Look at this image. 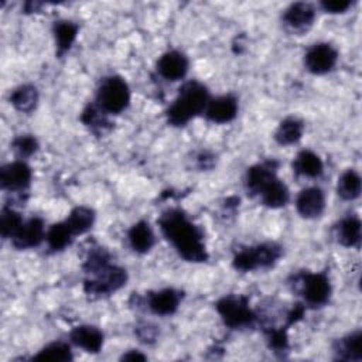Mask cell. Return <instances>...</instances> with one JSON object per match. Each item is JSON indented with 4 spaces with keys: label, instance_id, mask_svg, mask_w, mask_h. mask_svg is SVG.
Returning <instances> with one entry per match:
<instances>
[{
    "label": "cell",
    "instance_id": "7402d4cb",
    "mask_svg": "<svg viewBox=\"0 0 362 362\" xmlns=\"http://www.w3.org/2000/svg\"><path fill=\"white\" fill-rule=\"evenodd\" d=\"M337 240L346 247L358 246L361 242V221L358 216H346L335 228Z\"/></svg>",
    "mask_w": 362,
    "mask_h": 362
},
{
    "label": "cell",
    "instance_id": "2e32d148",
    "mask_svg": "<svg viewBox=\"0 0 362 362\" xmlns=\"http://www.w3.org/2000/svg\"><path fill=\"white\" fill-rule=\"evenodd\" d=\"M182 298V293L175 288H163L158 291L148 293L147 307L151 313L157 315H171L174 314Z\"/></svg>",
    "mask_w": 362,
    "mask_h": 362
},
{
    "label": "cell",
    "instance_id": "44dd1931",
    "mask_svg": "<svg viewBox=\"0 0 362 362\" xmlns=\"http://www.w3.org/2000/svg\"><path fill=\"white\" fill-rule=\"evenodd\" d=\"M129 243L136 253H147L154 245V233L148 222L139 221L129 229Z\"/></svg>",
    "mask_w": 362,
    "mask_h": 362
},
{
    "label": "cell",
    "instance_id": "3957f363",
    "mask_svg": "<svg viewBox=\"0 0 362 362\" xmlns=\"http://www.w3.org/2000/svg\"><path fill=\"white\" fill-rule=\"evenodd\" d=\"M283 255L280 245L266 242L256 246L245 247L233 256V267L239 272H252L256 269L272 267Z\"/></svg>",
    "mask_w": 362,
    "mask_h": 362
},
{
    "label": "cell",
    "instance_id": "5bb4252c",
    "mask_svg": "<svg viewBox=\"0 0 362 362\" xmlns=\"http://www.w3.org/2000/svg\"><path fill=\"white\" fill-rule=\"evenodd\" d=\"M277 167L279 161L276 160H266L262 163H257L247 168L246 171V189L250 192V195H255L274 177H277Z\"/></svg>",
    "mask_w": 362,
    "mask_h": 362
},
{
    "label": "cell",
    "instance_id": "484cf974",
    "mask_svg": "<svg viewBox=\"0 0 362 362\" xmlns=\"http://www.w3.org/2000/svg\"><path fill=\"white\" fill-rule=\"evenodd\" d=\"M78 34V25L68 20H61L54 24V37L57 44V55L62 57L69 51Z\"/></svg>",
    "mask_w": 362,
    "mask_h": 362
},
{
    "label": "cell",
    "instance_id": "8fae6325",
    "mask_svg": "<svg viewBox=\"0 0 362 362\" xmlns=\"http://www.w3.org/2000/svg\"><path fill=\"white\" fill-rule=\"evenodd\" d=\"M188 65V58L182 52L173 49L164 52L160 57L157 61V72L161 78L174 82L182 79L187 75Z\"/></svg>",
    "mask_w": 362,
    "mask_h": 362
},
{
    "label": "cell",
    "instance_id": "4dcf8cb0",
    "mask_svg": "<svg viewBox=\"0 0 362 362\" xmlns=\"http://www.w3.org/2000/svg\"><path fill=\"white\" fill-rule=\"evenodd\" d=\"M24 223L21 215L10 206H4L0 215V230L4 239H11Z\"/></svg>",
    "mask_w": 362,
    "mask_h": 362
},
{
    "label": "cell",
    "instance_id": "f546056e",
    "mask_svg": "<svg viewBox=\"0 0 362 362\" xmlns=\"http://www.w3.org/2000/svg\"><path fill=\"white\" fill-rule=\"evenodd\" d=\"M72 239H74V233L71 232L65 221L51 225L45 233V240L48 243V247L54 252L62 250L66 246H69Z\"/></svg>",
    "mask_w": 362,
    "mask_h": 362
},
{
    "label": "cell",
    "instance_id": "cb8c5ba5",
    "mask_svg": "<svg viewBox=\"0 0 362 362\" xmlns=\"http://www.w3.org/2000/svg\"><path fill=\"white\" fill-rule=\"evenodd\" d=\"M93 222H95V211L89 206H82V205L75 206L65 219V223L68 225L74 236L88 232L92 228Z\"/></svg>",
    "mask_w": 362,
    "mask_h": 362
},
{
    "label": "cell",
    "instance_id": "d6986e66",
    "mask_svg": "<svg viewBox=\"0 0 362 362\" xmlns=\"http://www.w3.org/2000/svg\"><path fill=\"white\" fill-rule=\"evenodd\" d=\"M334 352L339 361L359 362L362 359V332L358 329L337 339Z\"/></svg>",
    "mask_w": 362,
    "mask_h": 362
},
{
    "label": "cell",
    "instance_id": "9a60e30c",
    "mask_svg": "<svg viewBox=\"0 0 362 362\" xmlns=\"http://www.w3.org/2000/svg\"><path fill=\"white\" fill-rule=\"evenodd\" d=\"M205 116L214 123H229L238 115V99L233 95H222L209 99Z\"/></svg>",
    "mask_w": 362,
    "mask_h": 362
},
{
    "label": "cell",
    "instance_id": "e0dca14e",
    "mask_svg": "<svg viewBox=\"0 0 362 362\" xmlns=\"http://www.w3.org/2000/svg\"><path fill=\"white\" fill-rule=\"evenodd\" d=\"M69 339L89 354H98L103 346V332L93 325H78L69 332Z\"/></svg>",
    "mask_w": 362,
    "mask_h": 362
},
{
    "label": "cell",
    "instance_id": "e575fe53",
    "mask_svg": "<svg viewBox=\"0 0 362 362\" xmlns=\"http://www.w3.org/2000/svg\"><path fill=\"white\" fill-rule=\"evenodd\" d=\"M136 335L139 337V339L144 344H151L156 341L157 338V328L148 322L141 324L136 328Z\"/></svg>",
    "mask_w": 362,
    "mask_h": 362
},
{
    "label": "cell",
    "instance_id": "30bf717a",
    "mask_svg": "<svg viewBox=\"0 0 362 362\" xmlns=\"http://www.w3.org/2000/svg\"><path fill=\"white\" fill-rule=\"evenodd\" d=\"M31 182V168L24 161H13L1 167L0 184L7 191H24Z\"/></svg>",
    "mask_w": 362,
    "mask_h": 362
},
{
    "label": "cell",
    "instance_id": "1f68e13d",
    "mask_svg": "<svg viewBox=\"0 0 362 362\" xmlns=\"http://www.w3.org/2000/svg\"><path fill=\"white\" fill-rule=\"evenodd\" d=\"M11 148L20 158H25L38 150V141L31 134H20L11 141Z\"/></svg>",
    "mask_w": 362,
    "mask_h": 362
},
{
    "label": "cell",
    "instance_id": "d6a6232c",
    "mask_svg": "<svg viewBox=\"0 0 362 362\" xmlns=\"http://www.w3.org/2000/svg\"><path fill=\"white\" fill-rule=\"evenodd\" d=\"M287 328H270L267 331V341L270 348L274 349V352H283L288 346L287 341Z\"/></svg>",
    "mask_w": 362,
    "mask_h": 362
},
{
    "label": "cell",
    "instance_id": "603a6c76",
    "mask_svg": "<svg viewBox=\"0 0 362 362\" xmlns=\"http://www.w3.org/2000/svg\"><path fill=\"white\" fill-rule=\"evenodd\" d=\"M10 103L23 113H30L38 103V90L34 85L25 83L17 86L10 95Z\"/></svg>",
    "mask_w": 362,
    "mask_h": 362
},
{
    "label": "cell",
    "instance_id": "f1b7e54d",
    "mask_svg": "<svg viewBox=\"0 0 362 362\" xmlns=\"http://www.w3.org/2000/svg\"><path fill=\"white\" fill-rule=\"evenodd\" d=\"M337 192L342 199L352 201L361 195V177L359 174L349 168L341 174L337 184Z\"/></svg>",
    "mask_w": 362,
    "mask_h": 362
},
{
    "label": "cell",
    "instance_id": "8992f818",
    "mask_svg": "<svg viewBox=\"0 0 362 362\" xmlns=\"http://www.w3.org/2000/svg\"><path fill=\"white\" fill-rule=\"evenodd\" d=\"M83 283V290L90 297H102L122 288L127 281V273L123 267L107 264L96 273L90 274Z\"/></svg>",
    "mask_w": 362,
    "mask_h": 362
},
{
    "label": "cell",
    "instance_id": "5b68a950",
    "mask_svg": "<svg viewBox=\"0 0 362 362\" xmlns=\"http://www.w3.org/2000/svg\"><path fill=\"white\" fill-rule=\"evenodd\" d=\"M218 314L221 315L225 325L229 328H243L250 325L256 315L249 307V300L245 296H225L215 304Z\"/></svg>",
    "mask_w": 362,
    "mask_h": 362
},
{
    "label": "cell",
    "instance_id": "6da1fadb",
    "mask_svg": "<svg viewBox=\"0 0 362 362\" xmlns=\"http://www.w3.org/2000/svg\"><path fill=\"white\" fill-rule=\"evenodd\" d=\"M158 225L164 238L182 259L194 263L206 262L208 252L204 245V235L184 211L178 208L167 209L158 218Z\"/></svg>",
    "mask_w": 362,
    "mask_h": 362
},
{
    "label": "cell",
    "instance_id": "ffe728a7",
    "mask_svg": "<svg viewBox=\"0 0 362 362\" xmlns=\"http://www.w3.org/2000/svg\"><path fill=\"white\" fill-rule=\"evenodd\" d=\"M322 170H324V165L320 156L311 150L300 151L293 160V171L297 175L317 178L322 174Z\"/></svg>",
    "mask_w": 362,
    "mask_h": 362
},
{
    "label": "cell",
    "instance_id": "4fadbf2b",
    "mask_svg": "<svg viewBox=\"0 0 362 362\" xmlns=\"http://www.w3.org/2000/svg\"><path fill=\"white\" fill-rule=\"evenodd\" d=\"M45 228L41 218H31L25 221L21 228L11 238V243L16 249H30L38 246L45 238Z\"/></svg>",
    "mask_w": 362,
    "mask_h": 362
},
{
    "label": "cell",
    "instance_id": "52a82bcc",
    "mask_svg": "<svg viewBox=\"0 0 362 362\" xmlns=\"http://www.w3.org/2000/svg\"><path fill=\"white\" fill-rule=\"evenodd\" d=\"M294 280L300 281V293L308 305L321 307L328 303L331 283L325 273H301L297 274Z\"/></svg>",
    "mask_w": 362,
    "mask_h": 362
},
{
    "label": "cell",
    "instance_id": "d4e9b609",
    "mask_svg": "<svg viewBox=\"0 0 362 362\" xmlns=\"http://www.w3.org/2000/svg\"><path fill=\"white\" fill-rule=\"evenodd\" d=\"M304 132V123L297 117H286L280 122L276 133L274 140L281 146H290L297 143Z\"/></svg>",
    "mask_w": 362,
    "mask_h": 362
},
{
    "label": "cell",
    "instance_id": "277c9868",
    "mask_svg": "<svg viewBox=\"0 0 362 362\" xmlns=\"http://www.w3.org/2000/svg\"><path fill=\"white\" fill-rule=\"evenodd\" d=\"M130 102V89L126 81L120 76L112 75L102 81L98 93L96 105L107 115L123 112Z\"/></svg>",
    "mask_w": 362,
    "mask_h": 362
},
{
    "label": "cell",
    "instance_id": "836d02e7",
    "mask_svg": "<svg viewBox=\"0 0 362 362\" xmlns=\"http://www.w3.org/2000/svg\"><path fill=\"white\" fill-rule=\"evenodd\" d=\"M321 7L324 8V11L331 13V14H338V13H345L352 1L351 0H322Z\"/></svg>",
    "mask_w": 362,
    "mask_h": 362
},
{
    "label": "cell",
    "instance_id": "4316f807",
    "mask_svg": "<svg viewBox=\"0 0 362 362\" xmlns=\"http://www.w3.org/2000/svg\"><path fill=\"white\" fill-rule=\"evenodd\" d=\"M82 123L89 127L96 134H105L110 129V122L107 120V113L102 110L96 102L88 105L82 115H81Z\"/></svg>",
    "mask_w": 362,
    "mask_h": 362
},
{
    "label": "cell",
    "instance_id": "9c48e42d",
    "mask_svg": "<svg viewBox=\"0 0 362 362\" xmlns=\"http://www.w3.org/2000/svg\"><path fill=\"white\" fill-rule=\"evenodd\" d=\"M315 18V10L313 4L305 1H297L290 4L283 14V23L286 27L296 34L307 31Z\"/></svg>",
    "mask_w": 362,
    "mask_h": 362
},
{
    "label": "cell",
    "instance_id": "ac0fdd59",
    "mask_svg": "<svg viewBox=\"0 0 362 362\" xmlns=\"http://www.w3.org/2000/svg\"><path fill=\"white\" fill-rule=\"evenodd\" d=\"M256 197H259L260 202L264 206L276 209L284 206L288 202L290 192L287 185L279 177H276L272 181H269Z\"/></svg>",
    "mask_w": 362,
    "mask_h": 362
},
{
    "label": "cell",
    "instance_id": "83f0119b",
    "mask_svg": "<svg viewBox=\"0 0 362 362\" xmlns=\"http://www.w3.org/2000/svg\"><path fill=\"white\" fill-rule=\"evenodd\" d=\"M72 359L74 356H72L71 346L62 341H54L45 345L33 356V361H45V362H69Z\"/></svg>",
    "mask_w": 362,
    "mask_h": 362
},
{
    "label": "cell",
    "instance_id": "7c38bea8",
    "mask_svg": "<svg viewBox=\"0 0 362 362\" xmlns=\"http://www.w3.org/2000/svg\"><path fill=\"white\" fill-rule=\"evenodd\" d=\"M297 212L305 218L313 219L321 216L325 208V195L318 187H308L300 191L296 198Z\"/></svg>",
    "mask_w": 362,
    "mask_h": 362
},
{
    "label": "cell",
    "instance_id": "d590c367",
    "mask_svg": "<svg viewBox=\"0 0 362 362\" xmlns=\"http://www.w3.org/2000/svg\"><path fill=\"white\" fill-rule=\"evenodd\" d=\"M122 361H146V355H143L140 351L137 349H130L127 352H124L120 358Z\"/></svg>",
    "mask_w": 362,
    "mask_h": 362
},
{
    "label": "cell",
    "instance_id": "7a4b0ae2",
    "mask_svg": "<svg viewBox=\"0 0 362 362\" xmlns=\"http://www.w3.org/2000/svg\"><path fill=\"white\" fill-rule=\"evenodd\" d=\"M209 99V92L204 83L198 81L185 82L167 109V122L171 126H185L195 116L205 112Z\"/></svg>",
    "mask_w": 362,
    "mask_h": 362
},
{
    "label": "cell",
    "instance_id": "ba28073f",
    "mask_svg": "<svg viewBox=\"0 0 362 362\" xmlns=\"http://www.w3.org/2000/svg\"><path fill=\"white\" fill-rule=\"evenodd\" d=\"M338 59L337 49L327 42L314 44L304 55L305 68L315 75H322L329 72Z\"/></svg>",
    "mask_w": 362,
    "mask_h": 362
}]
</instances>
